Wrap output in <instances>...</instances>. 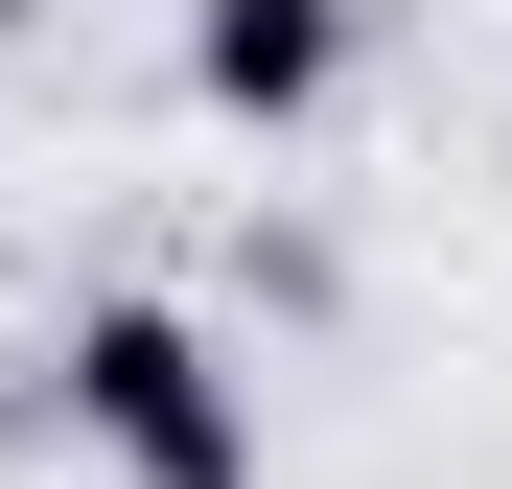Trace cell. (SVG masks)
<instances>
[{"label": "cell", "instance_id": "6da1fadb", "mask_svg": "<svg viewBox=\"0 0 512 489\" xmlns=\"http://www.w3.org/2000/svg\"><path fill=\"white\" fill-rule=\"evenodd\" d=\"M47 420L117 489H256V373L210 350V303H163V280H117V303L47 326Z\"/></svg>", "mask_w": 512, "mask_h": 489}, {"label": "cell", "instance_id": "7a4b0ae2", "mask_svg": "<svg viewBox=\"0 0 512 489\" xmlns=\"http://www.w3.org/2000/svg\"><path fill=\"white\" fill-rule=\"evenodd\" d=\"M350 70H373V0H187V94L233 140H303Z\"/></svg>", "mask_w": 512, "mask_h": 489}, {"label": "cell", "instance_id": "3957f363", "mask_svg": "<svg viewBox=\"0 0 512 489\" xmlns=\"http://www.w3.org/2000/svg\"><path fill=\"white\" fill-rule=\"evenodd\" d=\"M0 24H47V0H0Z\"/></svg>", "mask_w": 512, "mask_h": 489}]
</instances>
